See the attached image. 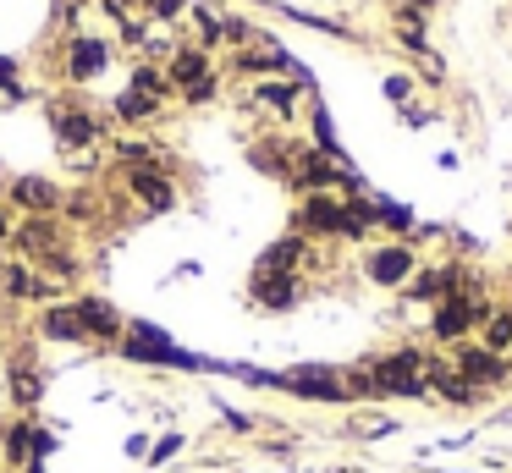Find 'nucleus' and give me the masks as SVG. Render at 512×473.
Returning <instances> with one entry per match:
<instances>
[{
	"label": "nucleus",
	"instance_id": "obj_1",
	"mask_svg": "<svg viewBox=\"0 0 512 473\" xmlns=\"http://www.w3.org/2000/svg\"><path fill=\"white\" fill-rule=\"evenodd\" d=\"M369 374H375V402H386V396H397V402H430V374H424V363H430V352L424 347H391L380 352V358H364Z\"/></svg>",
	"mask_w": 512,
	"mask_h": 473
},
{
	"label": "nucleus",
	"instance_id": "obj_2",
	"mask_svg": "<svg viewBox=\"0 0 512 473\" xmlns=\"http://www.w3.org/2000/svg\"><path fill=\"white\" fill-rule=\"evenodd\" d=\"M496 314V303L490 297H479L474 286L468 292H452V297H441L435 303V314H430V336L441 341V347H457V341H474L479 336V325Z\"/></svg>",
	"mask_w": 512,
	"mask_h": 473
},
{
	"label": "nucleus",
	"instance_id": "obj_3",
	"mask_svg": "<svg viewBox=\"0 0 512 473\" xmlns=\"http://www.w3.org/2000/svg\"><path fill=\"white\" fill-rule=\"evenodd\" d=\"M122 358H133V363H166V369H210L204 358H193V352H182L177 341L166 336L160 325H127L122 330Z\"/></svg>",
	"mask_w": 512,
	"mask_h": 473
},
{
	"label": "nucleus",
	"instance_id": "obj_4",
	"mask_svg": "<svg viewBox=\"0 0 512 473\" xmlns=\"http://www.w3.org/2000/svg\"><path fill=\"white\" fill-rule=\"evenodd\" d=\"M276 391H292L298 402H320V407H342L347 402V385H342V369H325V363H298L287 374H270Z\"/></svg>",
	"mask_w": 512,
	"mask_h": 473
},
{
	"label": "nucleus",
	"instance_id": "obj_5",
	"mask_svg": "<svg viewBox=\"0 0 512 473\" xmlns=\"http://www.w3.org/2000/svg\"><path fill=\"white\" fill-rule=\"evenodd\" d=\"M364 275L375 286H386V292H402L419 275V253H413V242H380V248H369Z\"/></svg>",
	"mask_w": 512,
	"mask_h": 473
},
{
	"label": "nucleus",
	"instance_id": "obj_6",
	"mask_svg": "<svg viewBox=\"0 0 512 473\" xmlns=\"http://www.w3.org/2000/svg\"><path fill=\"white\" fill-rule=\"evenodd\" d=\"M452 369L463 374L474 391H501V385L512 380L507 358H501V352H490V347H479V341H457V347H452Z\"/></svg>",
	"mask_w": 512,
	"mask_h": 473
},
{
	"label": "nucleus",
	"instance_id": "obj_7",
	"mask_svg": "<svg viewBox=\"0 0 512 473\" xmlns=\"http://www.w3.org/2000/svg\"><path fill=\"white\" fill-rule=\"evenodd\" d=\"M402 292H408V303H441V297H452V292H468V270L457 259H446V264H430V270H419L413 275L408 286H402Z\"/></svg>",
	"mask_w": 512,
	"mask_h": 473
},
{
	"label": "nucleus",
	"instance_id": "obj_8",
	"mask_svg": "<svg viewBox=\"0 0 512 473\" xmlns=\"http://www.w3.org/2000/svg\"><path fill=\"white\" fill-rule=\"evenodd\" d=\"M127 193H133L149 215H166V209L177 204V187H171V176L160 171V165H133V171H127Z\"/></svg>",
	"mask_w": 512,
	"mask_h": 473
},
{
	"label": "nucleus",
	"instance_id": "obj_9",
	"mask_svg": "<svg viewBox=\"0 0 512 473\" xmlns=\"http://www.w3.org/2000/svg\"><path fill=\"white\" fill-rule=\"evenodd\" d=\"M6 198H12L17 209H28V215H56V209L67 204L50 176H17V182L6 187Z\"/></svg>",
	"mask_w": 512,
	"mask_h": 473
},
{
	"label": "nucleus",
	"instance_id": "obj_10",
	"mask_svg": "<svg viewBox=\"0 0 512 473\" xmlns=\"http://www.w3.org/2000/svg\"><path fill=\"white\" fill-rule=\"evenodd\" d=\"M166 77H171V88H177V94L210 83V77H215V72H210V50H204V44H177V50H171Z\"/></svg>",
	"mask_w": 512,
	"mask_h": 473
},
{
	"label": "nucleus",
	"instance_id": "obj_11",
	"mask_svg": "<svg viewBox=\"0 0 512 473\" xmlns=\"http://www.w3.org/2000/svg\"><path fill=\"white\" fill-rule=\"evenodd\" d=\"M248 292H254V303H259V308L281 314V308H292V303L303 297V281H298V275H276V270H254Z\"/></svg>",
	"mask_w": 512,
	"mask_h": 473
},
{
	"label": "nucleus",
	"instance_id": "obj_12",
	"mask_svg": "<svg viewBox=\"0 0 512 473\" xmlns=\"http://www.w3.org/2000/svg\"><path fill=\"white\" fill-rule=\"evenodd\" d=\"M105 66H111V44L105 39H89V33H83V39L67 44V77L72 83H94Z\"/></svg>",
	"mask_w": 512,
	"mask_h": 473
},
{
	"label": "nucleus",
	"instance_id": "obj_13",
	"mask_svg": "<svg viewBox=\"0 0 512 473\" xmlns=\"http://www.w3.org/2000/svg\"><path fill=\"white\" fill-rule=\"evenodd\" d=\"M78 319H83V336L89 341H122V330H127V319L116 314L111 303H105V297H78Z\"/></svg>",
	"mask_w": 512,
	"mask_h": 473
},
{
	"label": "nucleus",
	"instance_id": "obj_14",
	"mask_svg": "<svg viewBox=\"0 0 512 473\" xmlns=\"http://www.w3.org/2000/svg\"><path fill=\"white\" fill-rule=\"evenodd\" d=\"M50 127H56V138L67 143V149H89V143L100 138L94 110H72V105H50Z\"/></svg>",
	"mask_w": 512,
	"mask_h": 473
},
{
	"label": "nucleus",
	"instance_id": "obj_15",
	"mask_svg": "<svg viewBox=\"0 0 512 473\" xmlns=\"http://www.w3.org/2000/svg\"><path fill=\"white\" fill-rule=\"evenodd\" d=\"M12 242L28 253V259H45V253H56V248H61L56 215H28L23 226H12Z\"/></svg>",
	"mask_w": 512,
	"mask_h": 473
},
{
	"label": "nucleus",
	"instance_id": "obj_16",
	"mask_svg": "<svg viewBox=\"0 0 512 473\" xmlns=\"http://www.w3.org/2000/svg\"><path fill=\"white\" fill-rule=\"evenodd\" d=\"M0 286L12 297H34V303H50V297H56V281H50V275H34L28 264H6V270H0Z\"/></svg>",
	"mask_w": 512,
	"mask_h": 473
},
{
	"label": "nucleus",
	"instance_id": "obj_17",
	"mask_svg": "<svg viewBox=\"0 0 512 473\" xmlns=\"http://www.w3.org/2000/svg\"><path fill=\"white\" fill-rule=\"evenodd\" d=\"M303 253H309V237H281V242H270L265 253H259V264L254 270H276V275H298V264H303Z\"/></svg>",
	"mask_w": 512,
	"mask_h": 473
},
{
	"label": "nucleus",
	"instance_id": "obj_18",
	"mask_svg": "<svg viewBox=\"0 0 512 473\" xmlns=\"http://www.w3.org/2000/svg\"><path fill=\"white\" fill-rule=\"evenodd\" d=\"M39 336H50V341H89V336H83V319H78V308H72V303H50L45 314H39Z\"/></svg>",
	"mask_w": 512,
	"mask_h": 473
},
{
	"label": "nucleus",
	"instance_id": "obj_19",
	"mask_svg": "<svg viewBox=\"0 0 512 473\" xmlns=\"http://www.w3.org/2000/svg\"><path fill=\"white\" fill-rule=\"evenodd\" d=\"M254 105L276 110V116H292V110H298V83H287V77H265V83L254 88Z\"/></svg>",
	"mask_w": 512,
	"mask_h": 473
},
{
	"label": "nucleus",
	"instance_id": "obj_20",
	"mask_svg": "<svg viewBox=\"0 0 512 473\" xmlns=\"http://www.w3.org/2000/svg\"><path fill=\"white\" fill-rule=\"evenodd\" d=\"M6 380H12V402H17V407H34L39 396H45V380H39L34 363H23V358L6 369Z\"/></svg>",
	"mask_w": 512,
	"mask_h": 473
},
{
	"label": "nucleus",
	"instance_id": "obj_21",
	"mask_svg": "<svg viewBox=\"0 0 512 473\" xmlns=\"http://www.w3.org/2000/svg\"><path fill=\"white\" fill-rule=\"evenodd\" d=\"M474 341L507 358V352H512V314H507V308H496V314H490L485 325H479V336H474Z\"/></svg>",
	"mask_w": 512,
	"mask_h": 473
},
{
	"label": "nucleus",
	"instance_id": "obj_22",
	"mask_svg": "<svg viewBox=\"0 0 512 473\" xmlns=\"http://www.w3.org/2000/svg\"><path fill=\"white\" fill-rule=\"evenodd\" d=\"M155 110H160V99L138 94V88H122V94H116V116L122 121H149Z\"/></svg>",
	"mask_w": 512,
	"mask_h": 473
},
{
	"label": "nucleus",
	"instance_id": "obj_23",
	"mask_svg": "<svg viewBox=\"0 0 512 473\" xmlns=\"http://www.w3.org/2000/svg\"><path fill=\"white\" fill-rule=\"evenodd\" d=\"M0 451H6V462H28L34 457V424H12L0 435Z\"/></svg>",
	"mask_w": 512,
	"mask_h": 473
},
{
	"label": "nucleus",
	"instance_id": "obj_24",
	"mask_svg": "<svg viewBox=\"0 0 512 473\" xmlns=\"http://www.w3.org/2000/svg\"><path fill=\"white\" fill-rule=\"evenodd\" d=\"M369 204H375V226L397 231V237H408V231H413V215L402 204H391V198H369Z\"/></svg>",
	"mask_w": 512,
	"mask_h": 473
},
{
	"label": "nucleus",
	"instance_id": "obj_25",
	"mask_svg": "<svg viewBox=\"0 0 512 473\" xmlns=\"http://www.w3.org/2000/svg\"><path fill=\"white\" fill-rule=\"evenodd\" d=\"M127 88H138V94H149V99H166L171 94V77L166 72H160V66H133V83H127Z\"/></svg>",
	"mask_w": 512,
	"mask_h": 473
},
{
	"label": "nucleus",
	"instance_id": "obj_26",
	"mask_svg": "<svg viewBox=\"0 0 512 473\" xmlns=\"http://www.w3.org/2000/svg\"><path fill=\"white\" fill-rule=\"evenodd\" d=\"M116 154H122L127 171H133V165H155V143H144V138H122V143H116Z\"/></svg>",
	"mask_w": 512,
	"mask_h": 473
},
{
	"label": "nucleus",
	"instance_id": "obj_27",
	"mask_svg": "<svg viewBox=\"0 0 512 473\" xmlns=\"http://www.w3.org/2000/svg\"><path fill=\"white\" fill-rule=\"evenodd\" d=\"M193 22H199V39H204V50H210V44H221L226 33H221V17H215V11H193Z\"/></svg>",
	"mask_w": 512,
	"mask_h": 473
},
{
	"label": "nucleus",
	"instance_id": "obj_28",
	"mask_svg": "<svg viewBox=\"0 0 512 473\" xmlns=\"http://www.w3.org/2000/svg\"><path fill=\"white\" fill-rule=\"evenodd\" d=\"M0 94H23V88H17V61H12V55H0Z\"/></svg>",
	"mask_w": 512,
	"mask_h": 473
},
{
	"label": "nucleus",
	"instance_id": "obj_29",
	"mask_svg": "<svg viewBox=\"0 0 512 473\" xmlns=\"http://www.w3.org/2000/svg\"><path fill=\"white\" fill-rule=\"evenodd\" d=\"M177 446H182V435H160V446L149 451V457H155V462H166V457H177Z\"/></svg>",
	"mask_w": 512,
	"mask_h": 473
},
{
	"label": "nucleus",
	"instance_id": "obj_30",
	"mask_svg": "<svg viewBox=\"0 0 512 473\" xmlns=\"http://www.w3.org/2000/svg\"><path fill=\"white\" fill-rule=\"evenodd\" d=\"M182 99H188V105H210V99H215V77H210V83H199V88H188Z\"/></svg>",
	"mask_w": 512,
	"mask_h": 473
},
{
	"label": "nucleus",
	"instance_id": "obj_31",
	"mask_svg": "<svg viewBox=\"0 0 512 473\" xmlns=\"http://www.w3.org/2000/svg\"><path fill=\"white\" fill-rule=\"evenodd\" d=\"M182 6H188V0H155V17L177 22V17H182Z\"/></svg>",
	"mask_w": 512,
	"mask_h": 473
},
{
	"label": "nucleus",
	"instance_id": "obj_32",
	"mask_svg": "<svg viewBox=\"0 0 512 473\" xmlns=\"http://www.w3.org/2000/svg\"><path fill=\"white\" fill-rule=\"evenodd\" d=\"M386 94H391V99H397V105H402V99L413 94V83H408V77H386Z\"/></svg>",
	"mask_w": 512,
	"mask_h": 473
},
{
	"label": "nucleus",
	"instance_id": "obj_33",
	"mask_svg": "<svg viewBox=\"0 0 512 473\" xmlns=\"http://www.w3.org/2000/svg\"><path fill=\"white\" fill-rule=\"evenodd\" d=\"M6 242H12V220H6V209H0V253H6Z\"/></svg>",
	"mask_w": 512,
	"mask_h": 473
},
{
	"label": "nucleus",
	"instance_id": "obj_34",
	"mask_svg": "<svg viewBox=\"0 0 512 473\" xmlns=\"http://www.w3.org/2000/svg\"><path fill=\"white\" fill-rule=\"evenodd\" d=\"M0 204H6V176H0Z\"/></svg>",
	"mask_w": 512,
	"mask_h": 473
},
{
	"label": "nucleus",
	"instance_id": "obj_35",
	"mask_svg": "<svg viewBox=\"0 0 512 473\" xmlns=\"http://www.w3.org/2000/svg\"><path fill=\"white\" fill-rule=\"evenodd\" d=\"M507 374H512V352H507Z\"/></svg>",
	"mask_w": 512,
	"mask_h": 473
},
{
	"label": "nucleus",
	"instance_id": "obj_36",
	"mask_svg": "<svg viewBox=\"0 0 512 473\" xmlns=\"http://www.w3.org/2000/svg\"><path fill=\"white\" fill-rule=\"evenodd\" d=\"M507 314H512V303H507Z\"/></svg>",
	"mask_w": 512,
	"mask_h": 473
}]
</instances>
